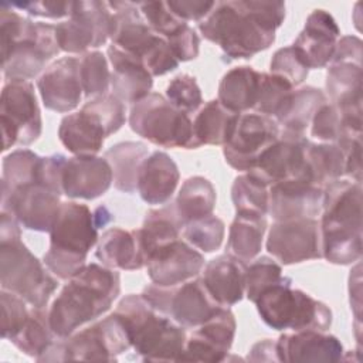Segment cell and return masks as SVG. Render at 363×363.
<instances>
[{"instance_id":"cell-1","label":"cell","mask_w":363,"mask_h":363,"mask_svg":"<svg viewBox=\"0 0 363 363\" xmlns=\"http://www.w3.org/2000/svg\"><path fill=\"white\" fill-rule=\"evenodd\" d=\"M284 20L282 1H216L199 30L231 60H247L272 45Z\"/></svg>"},{"instance_id":"cell-2","label":"cell","mask_w":363,"mask_h":363,"mask_svg":"<svg viewBox=\"0 0 363 363\" xmlns=\"http://www.w3.org/2000/svg\"><path fill=\"white\" fill-rule=\"evenodd\" d=\"M121 292V275L102 264L86 262L71 277L48 306L54 333L68 337L108 312Z\"/></svg>"},{"instance_id":"cell-3","label":"cell","mask_w":363,"mask_h":363,"mask_svg":"<svg viewBox=\"0 0 363 363\" xmlns=\"http://www.w3.org/2000/svg\"><path fill=\"white\" fill-rule=\"evenodd\" d=\"M362 183L336 179L323 186L319 220L322 258L350 265L362 258Z\"/></svg>"},{"instance_id":"cell-4","label":"cell","mask_w":363,"mask_h":363,"mask_svg":"<svg viewBox=\"0 0 363 363\" xmlns=\"http://www.w3.org/2000/svg\"><path fill=\"white\" fill-rule=\"evenodd\" d=\"M1 72L10 79L30 81L61 51L55 26L23 17L9 3L0 6Z\"/></svg>"},{"instance_id":"cell-5","label":"cell","mask_w":363,"mask_h":363,"mask_svg":"<svg viewBox=\"0 0 363 363\" xmlns=\"http://www.w3.org/2000/svg\"><path fill=\"white\" fill-rule=\"evenodd\" d=\"M0 286L35 308H47L58 288V278L21 241L20 223L4 211H0Z\"/></svg>"},{"instance_id":"cell-6","label":"cell","mask_w":363,"mask_h":363,"mask_svg":"<svg viewBox=\"0 0 363 363\" xmlns=\"http://www.w3.org/2000/svg\"><path fill=\"white\" fill-rule=\"evenodd\" d=\"M113 313L122 322L130 346L145 362H179L187 339L186 328L150 306L142 294L122 298Z\"/></svg>"},{"instance_id":"cell-7","label":"cell","mask_w":363,"mask_h":363,"mask_svg":"<svg viewBox=\"0 0 363 363\" xmlns=\"http://www.w3.org/2000/svg\"><path fill=\"white\" fill-rule=\"evenodd\" d=\"M95 213L86 204L62 201L50 230V247L43 262L58 279L68 281L86 264L88 252L98 244Z\"/></svg>"},{"instance_id":"cell-8","label":"cell","mask_w":363,"mask_h":363,"mask_svg":"<svg viewBox=\"0 0 363 363\" xmlns=\"http://www.w3.org/2000/svg\"><path fill=\"white\" fill-rule=\"evenodd\" d=\"M108 4L113 13L112 44L138 57L152 77H162L179 67L180 61L169 43L149 27L138 1H108Z\"/></svg>"},{"instance_id":"cell-9","label":"cell","mask_w":363,"mask_h":363,"mask_svg":"<svg viewBox=\"0 0 363 363\" xmlns=\"http://www.w3.org/2000/svg\"><path fill=\"white\" fill-rule=\"evenodd\" d=\"M254 303L262 322L275 330H328L332 325L329 306L292 288L289 277L265 289Z\"/></svg>"},{"instance_id":"cell-10","label":"cell","mask_w":363,"mask_h":363,"mask_svg":"<svg viewBox=\"0 0 363 363\" xmlns=\"http://www.w3.org/2000/svg\"><path fill=\"white\" fill-rule=\"evenodd\" d=\"M129 126L140 138L160 147L197 149L190 115L172 105L166 96L150 92L133 104Z\"/></svg>"},{"instance_id":"cell-11","label":"cell","mask_w":363,"mask_h":363,"mask_svg":"<svg viewBox=\"0 0 363 363\" xmlns=\"http://www.w3.org/2000/svg\"><path fill=\"white\" fill-rule=\"evenodd\" d=\"M142 296L160 313L172 318L183 328H197L223 308L208 292L201 277L173 286L149 284Z\"/></svg>"},{"instance_id":"cell-12","label":"cell","mask_w":363,"mask_h":363,"mask_svg":"<svg viewBox=\"0 0 363 363\" xmlns=\"http://www.w3.org/2000/svg\"><path fill=\"white\" fill-rule=\"evenodd\" d=\"M0 125L3 152L13 146H28L43 132L41 111L34 85L26 79L6 81L1 89Z\"/></svg>"},{"instance_id":"cell-13","label":"cell","mask_w":363,"mask_h":363,"mask_svg":"<svg viewBox=\"0 0 363 363\" xmlns=\"http://www.w3.org/2000/svg\"><path fill=\"white\" fill-rule=\"evenodd\" d=\"M113 13L108 1H72L67 20L55 26V38L61 51L81 55L111 40Z\"/></svg>"},{"instance_id":"cell-14","label":"cell","mask_w":363,"mask_h":363,"mask_svg":"<svg viewBox=\"0 0 363 363\" xmlns=\"http://www.w3.org/2000/svg\"><path fill=\"white\" fill-rule=\"evenodd\" d=\"M128 333L112 312L94 320L89 326L74 332L64 342L65 362L68 360H99L115 362L118 356L130 349Z\"/></svg>"},{"instance_id":"cell-15","label":"cell","mask_w":363,"mask_h":363,"mask_svg":"<svg viewBox=\"0 0 363 363\" xmlns=\"http://www.w3.org/2000/svg\"><path fill=\"white\" fill-rule=\"evenodd\" d=\"M265 248L281 265L322 258L319 220L301 217L274 221L268 230Z\"/></svg>"},{"instance_id":"cell-16","label":"cell","mask_w":363,"mask_h":363,"mask_svg":"<svg viewBox=\"0 0 363 363\" xmlns=\"http://www.w3.org/2000/svg\"><path fill=\"white\" fill-rule=\"evenodd\" d=\"M61 193L38 180L1 194V211L11 214L21 227L50 233L61 208Z\"/></svg>"},{"instance_id":"cell-17","label":"cell","mask_w":363,"mask_h":363,"mask_svg":"<svg viewBox=\"0 0 363 363\" xmlns=\"http://www.w3.org/2000/svg\"><path fill=\"white\" fill-rule=\"evenodd\" d=\"M279 125L275 119L257 113H241L235 129L223 146L225 163L238 172H250L258 156L279 136Z\"/></svg>"},{"instance_id":"cell-18","label":"cell","mask_w":363,"mask_h":363,"mask_svg":"<svg viewBox=\"0 0 363 363\" xmlns=\"http://www.w3.org/2000/svg\"><path fill=\"white\" fill-rule=\"evenodd\" d=\"M308 143L305 133L281 129L278 139L258 156L254 167L247 173L268 187L286 179H302Z\"/></svg>"},{"instance_id":"cell-19","label":"cell","mask_w":363,"mask_h":363,"mask_svg":"<svg viewBox=\"0 0 363 363\" xmlns=\"http://www.w3.org/2000/svg\"><path fill=\"white\" fill-rule=\"evenodd\" d=\"M237 322L230 308H220L210 319L187 335L179 357L184 362H224L235 337Z\"/></svg>"},{"instance_id":"cell-20","label":"cell","mask_w":363,"mask_h":363,"mask_svg":"<svg viewBox=\"0 0 363 363\" xmlns=\"http://www.w3.org/2000/svg\"><path fill=\"white\" fill-rule=\"evenodd\" d=\"M204 255L182 237L156 248L146 261L150 281L162 286H173L196 278L204 268Z\"/></svg>"},{"instance_id":"cell-21","label":"cell","mask_w":363,"mask_h":363,"mask_svg":"<svg viewBox=\"0 0 363 363\" xmlns=\"http://www.w3.org/2000/svg\"><path fill=\"white\" fill-rule=\"evenodd\" d=\"M37 88L47 109L58 113L74 111L84 96L78 55H67L48 64L37 79Z\"/></svg>"},{"instance_id":"cell-22","label":"cell","mask_w":363,"mask_h":363,"mask_svg":"<svg viewBox=\"0 0 363 363\" xmlns=\"http://www.w3.org/2000/svg\"><path fill=\"white\" fill-rule=\"evenodd\" d=\"M113 183V173L102 156L67 157L61 172V191L72 200H95Z\"/></svg>"},{"instance_id":"cell-23","label":"cell","mask_w":363,"mask_h":363,"mask_svg":"<svg viewBox=\"0 0 363 363\" xmlns=\"http://www.w3.org/2000/svg\"><path fill=\"white\" fill-rule=\"evenodd\" d=\"M268 214L277 220L320 216L323 187L306 179H286L268 187Z\"/></svg>"},{"instance_id":"cell-24","label":"cell","mask_w":363,"mask_h":363,"mask_svg":"<svg viewBox=\"0 0 363 363\" xmlns=\"http://www.w3.org/2000/svg\"><path fill=\"white\" fill-rule=\"evenodd\" d=\"M339 38L340 30L335 18L326 10L315 9L292 45L299 51L309 69H319L330 64Z\"/></svg>"},{"instance_id":"cell-25","label":"cell","mask_w":363,"mask_h":363,"mask_svg":"<svg viewBox=\"0 0 363 363\" xmlns=\"http://www.w3.org/2000/svg\"><path fill=\"white\" fill-rule=\"evenodd\" d=\"M343 353L340 340L326 330H292L277 339L278 362H339Z\"/></svg>"},{"instance_id":"cell-26","label":"cell","mask_w":363,"mask_h":363,"mask_svg":"<svg viewBox=\"0 0 363 363\" xmlns=\"http://www.w3.org/2000/svg\"><path fill=\"white\" fill-rule=\"evenodd\" d=\"M111 65V94L123 104H136L147 96L153 86V77L143 62L130 52L111 44L106 50Z\"/></svg>"},{"instance_id":"cell-27","label":"cell","mask_w":363,"mask_h":363,"mask_svg":"<svg viewBox=\"0 0 363 363\" xmlns=\"http://www.w3.org/2000/svg\"><path fill=\"white\" fill-rule=\"evenodd\" d=\"M109 133L92 111L82 108L65 115L58 126V139L74 156H96Z\"/></svg>"},{"instance_id":"cell-28","label":"cell","mask_w":363,"mask_h":363,"mask_svg":"<svg viewBox=\"0 0 363 363\" xmlns=\"http://www.w3.org/2000/svg\"><path fill=\"white\" fill-rule=\"evenodd\" d=\"M245 261L225 252L204 265L201 278L213 298L230 308L245 296Z\"/></svg>"},{"instance_id":"cell-29","label":"cell","mask_w":363,"mask_h":363,"mask_svg":"<svg viewBox=\"0 0 363 363\" xmlns=\"http://www.w3.org/2000/svg\"><path fill=\"white\" fill-rule=\"evenodd\" d=\"M180 180L176 162L164 152L155 150L142 162L138 173L136 191L147 204H166Z\"/></svg>"},{"instance_id":"cell-30","label":"cell","mask_w":363,"mask_h":363,"mask_svg":"<svg viewBox=\"0 0 363 363\" xmlns=\"http://www.w3.org/2000/svg\"><path fill=\"white\" fill-rule=\"evenodd\" d=\"M95 257L102 265L113 269L133 271L146 265L139 230L108 228L98 240Z\"/></svg>"},{"instance_id":"cell-31","label":"cell","mask_w":363,"mask_h":363,"mask_svg":"<svg viewBox=\"0 0 363 363\" xmlns=\"http://www.w3.org/2000/svg\"><path fill=\"white\" fill-rule=\"evenodd\" d=\"M262 72L250 65H241L227 71L220 84L217 92V101L227 109L245 113L254 111L258 99Z\"/></svg>"},{"instance_id":"cell-32","label":"cell","mask_w":363,"mask_h":363,"mask_svg":"<svg viewBox=\"0 0 363 363\" xmlns=\"http://www.w3.org/2000/svg\"><path fill=\"white\" fill-rule=\"evenodd\" d=\"M240 115L227 109L217 99L204 104L193 119V135L197 146H224L231 138Z\"/></svg>"},{"instance_id":"cell-33","label":"cell","mask_w":363,"mask_h":363,"mask_svg":"<svg viewBox=\"0 0 363 363\" xmlns=\"http://www.w3.org/2000/svg\"><path fill=\"white\" fill-rule=\"evenodd\" d=\"M183 228L184 223L179 216L174 203L149 210L142 227L138 228L146 261L156 248L180 238Z\"/></svg>"},{"instance_id":"cell-34","label":"cell","mask_w":363,"mask_h":363,"mask_svg":"<svg viewBox=\"0 0 363 363\" xmlns=\"http://www.w3.org/2000/svg\"><path fill=\"white\" fill-rule=\"evenodd\" d=\"M149 155V149L142 142H119L105 150L104 157L108 160L113 173V186L123 193H135L138 173L142 162Z\"/></svg>"},{"instance_id":"cell-35","label":"cell","mask_w":363,"mask_h":363,"mask_svg":"<svg viewBox=\"0 0 363 363\" xmlns=\"http://www.w3.org/2000/svg\"><path fill=\"white\" fill-rule=\"evenodd\" d=\"M267 217L255 213H235L228 230L227 250L242 261H252L261 251Z\"/></svg>"},{"instance_id":"cell-36","label":"cell","mask_w":363,"mask_h":363,"mask_svg":"<svg viewBox=\"0 0 363 363\" xmlns=\"http://www.w3.org/2000/svg\"><path fill=\"white\" fill-rule=\"evenodd\" d=\"M342 176H345V156L342 149L336 143L309 142L305 149L302 179L323 187Z\"/></svg>"},{"instance_id":"cell-37","label":"cell","mask_w":363,"mask_h":363,"mask_svg":"<svg viewBox=\"0 0 363 363\" xmlns=\"http://www.w3.org/2000/svg\"><path fill=\"white\" fill-rule=\"evenodd\" d=\"M216 200L217 194L213 183L203 176H191L183 182L174 206L186 225L213 214Z\"/></svg>"},{"instance_id":"cell-38","label":"cell","mask_w":363,"mask_h":363,"mask_svg":"<svg viewBox=\"0 0 363 363\" xmlns=\"http://www.w3.org/2000/svg\"><path fill=\"white\" fill-rule=\"evenodd\" d=\"M325 85L330 104L339 108L362 105V65L353 62L329 64Z\"/></svg>"},{"instance_id":"cell-39","label":"cell","mask_w":363,"mask_h":363,"mask_svg":"<svg viewBox=\"0 0 363 363\" xmlns=\"http://www.w3.org/2000/svg\"><path fill=\"white\" fill-rule=\"evenodd\" d=\"M57 337L50 323L48 308L31 306L26 323L10 342L20 352L37 360Z\"/></svg>"},{"instance_id":"cell-40","label":"cell","mask_w":363,"mask_h":363,"mask_svg":"<svg viewBox=\"0 0 363 363\" xmlns=\"http://www.w3.org/2000/svg\"><path fill=\"white\" fill-rule=\"evenodd\" d=\"M325 102H328V98L319 88L311 85L295 88L288 111L278 122L279 128L296 133H305L315 112Z\"/></svg>"},{"instance_id":"cell-41","label":"cell","mask_w":363,"mask_h":363,"mask_svg":"<svg viewBox=\"0 0 363 363\" xmlns=\"http://www.w3.org/2000/svg\"><path fill=\"white\" fill-rule=\"evenodd\" d=\"M294 89L295 88L284 78L269 72H262L254 112L269 116L279 122L288 111Z\"/></svg>"},{"instance_id":"cell-42","label":"cell","mask_w":363,"mask_h":363,"mask_svg":"<svg viewBox=\"0 0 363 363\" xmlns=\"http://www.w3.org/2000/svg\"><path fill=\"white\" fill-rule=\"evenodd\" d=\"M41 156L30 149H17L3 157L1 163V194L37 180Z\"/></svg>"},{"instance_id":"cell-43","label":"cell","mask_w":363,"mask_h":363,"mask_svg":"<svg viewBox=\"0 0 363 363\" xmlns=\"http://www.w3.org/2000/svg\"><path fill=\"white\" fill-rule=\"evenodd\" d=\"M78 72L85 98L108 94L111 88V68L108 57L92 50L78 55Z\"/></svg>"},{"instance_id":"cell-44","label":"cell","mask_w":363,"mask_h":363,"mask_svg":"<svg viewBox=\"0 0 363 363\" xmlns=\"http://www.w3.org/2000/svg\"><path fill=\"white\" fill-rule=\"evenodd\" d=\"M231 200L235 213L268 214V186L250 173H242L234 179Z\"/></svg>"},{"instance_id":"cell-45","label":"cell","mask_w":363,"mask_h":363,"mask_svg":"<svg viewBox=\"0 0 363 363\" xmlns=\"http://www.w3.org/2000/svg\"><path fill=\"white\" fill-rule=\"evenodd\" d=\"M224 234V221L214 214L187 223L182 231L183 240L204 254L217 251L223 244Z\"/></svg>"},{"instance_id":"cell-46","label":"cell","mask_w":363,"mask_h":363,"mask_svg":"<svg viewBox=\"0 0 363 363\" xmlns=\"http://www.w3.org/2000/svg\"><path fill=\"white\" fill-rule=\"evenodd\" d=\"M282 279H285V275L282 274L281 264L275 258L262 255L252 259L245 269V296L254 303L265 289Z\"/></svg>"},{"instance_id":"cell-47","label":"cell","mask_w":363,"mask_h":363,"mask_svg":"<svg viewBox=\"0 0 363 363\" xmlns=\"http://www.w3.org/2000/svg\"><path fill=\"white\" fill-rule=\"evenodd\" d=\"M269 74L284 78L296 88L305 82L309 74V67L299 51L294 45H288L274 52L269 64Z\"/></svg>"},{"instance_id":"cell-48","label":"cell","mask_w":363,"mask_h":363,"mask_svg":"<svg viewBox=\"0 0 363 363\" xmlns=\"http://www.w3.org/2000/svg\"><path fill=\"white\" fill-rule=\"evenodd\" d=\"M166 98L172 105L187 115L199 111V108L203 105L200 86L196 78L189 74H180L167 84Z\"/></svg>"},{"instance_id":"cell-49","label":"cell","mask_w":363,"mask_h":363,"mask_svg":"<svg viewBox=\"0 0 363 363\" xmlns=\"http://www.w3.org/2000/svg\"><path fill=\"white\" fill-rule=\"evenodd\" d=\"M138 7L149 27L164 40L173 37L183 26L189 24L176 17L169 10L166 1H138Z\"/></svg>"},{"instance_id":"cell-50","label":"cell","mask_w":363,"mask_h":363,"mask_svg":"<svg viewBox=\"0 0 363 363\" xmlns=\"http://www.w3.org/2000/svg\"><path fill=\"white\" fill-rule=\"evenodd\" d=\"M0 305H1V337L10 340L20 332V329L26 323L30 315V308L27 306V302L21 296L6 289H1L0 292Z\"/></svg>"},{"instance_id":"cell-51","label":"cell","mask_w":363,"mask_h":363,"mask_svg":"<svg viewBox=\"0 0 363 363\" xmlns=\"http://www.w3.org/2000/svg\"><path fill=\"white\" fill-rule=\"evenodd\" d=\"M85 108L92 111L105 125L109 136L118 132L126 121V106L112 94H104L88 99L84 104Z\"/></svg>"},{"instance_id":"cell-52","label":"cell","mask_w":363,"mask_h":363,"mask_svg":"<svg viewBox=\"0 0 363 363\" xmlns=\"http://www.w3.org/2000/svg\"><path fill=\"white\" fill-rule=\"evenodd\" d=\"M340 111L330 102H325L311 121V136L319 142L336 143L340 132Z\"/></svg>"},{"instance_id":"cell-53","label":"cell","mask_w":363,"mask_h":363,"mask_svg":"<svg viewBox=\"0 0 363 363\" xmlns=\"http://www.w3.org/2000/svg\"><path fill=\"white\" fill-rule=\"evenodd\" d=\"M16 10H23L34 17L45 18H62L68 17L72 10V1L61 0H41V1H27V3H9Z\"/></svg>"},{"instance_id":"cell-54","label":"cell","mask_w":363,"mask_h":363,"mask_svg":"<svg viewBox=\"0 0 363 363\" xmlns=\"http://www.w3.org/2000/svg\"><path fill=\"white\" fill-rule=\"evenodd\" d=\"M166 41L169 43L173 54L180 62L191 61L199 55L200 38L189 24L183 26L179 33H176L173 37L167 38Z\"/></svg>"},{"instance_id":"cell-55","label":"cell","mask_w":363,"mask_h":363,"mask_svg":"<svg viewBox=\"0 0 363 363\" xmlns=\"http://www.w3.org/2000/svg\"><path fill=\"white\" fill-rule=\"evenodd\" d=\"M169 10L183 21H201L216 6L213 0H170L166 1Z\"/></svg>"},{"instance_id":"cell-56","label":"cell","mask_w":363,"mask_h":363,"mask_svg":"<svg viewBox=\"0 0 363 363\" xmlns=\"http://www.w3.org/2000/svg\"><path fill=\"white\" fill-rule=\"evenodd\" d=\"M336 145L342 149L345 156V176L362 183V136L340 139Z\"/></svg>"},{"instance_id":"cell-57","label":"cell","mask_w":363,"mask_h":363,"mask_svg":"<svg viewBox=\"0 0 363 363\" xmlns=\"http://www.w3.org/2000/svg\"><path fill=\"white\" fill-rule=\"evenodd\" d=\"M362 40L356 35H343L337 40L332 62H353L362 65Z\"/></svg>"},{"instance_id":"cell-58","label":"cell","mask_w":363,"mask_h":363,"mask_svg":"<svg viewBox=\"0 0 363 363\" xmlns=\"http://www.w3.org/2000/svg\"><path fill=\"white\" fill-rule=\"evenodd\" d=\"M247 360H251V362H278L277 340H272V339L258 340L250 349Z\"/></svg>"},{"instance_id":"cell-59","label":"cell","mask_w":363,"mask_h":363,"mask_svg":"<svg viewBox=\"0 0 363 363\" xmlns=\"http://www.w3.org/2000/svg\"><path fill=\"white\" fill-rule=\"evenodd\" d=\"M349 277V294H350V305L354 309L356 322H360V309H362V296H360V284H362V275H360V262H356V267L353 271H350Z\"/></svg>"}]
</instances>
